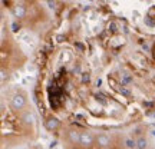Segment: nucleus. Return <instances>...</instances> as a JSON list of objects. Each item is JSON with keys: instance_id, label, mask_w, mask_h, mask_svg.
Here are the masks:
<instances>
[{"instance_id": "20e7f679", "label": "nucleus", "mask_w": 155, "mask_h": 149, "mask_svg": "<svg viewBox=\"0 0 155 149\" xmlns=\"http://www.w3.org/2000/svg\"><path fill=\"white\" fill-rule=\"evenodd\" d=\"M20 40H22L23 43L30 44V46H35V43H36L35 37L30 33H22V34H20Z\"/></svg>"}, {"instance_id": "f257e3e1", "label": "nucleus", "mask_w": 155, "mask_h": 149, "mask_svg": "<svg viewBox=\"0 0 155 149\" xmlns=\"http://www.w3.org/2000/svg\"><path fill=\"white\" fill-rule=\"evenodd\" d=\"M25 105H26V99H25V96L22 93H16L12 98V106H13V109H22Z\"/></svg>"}, {"instance_id": "39448f33", "label": "nucleus", "mask_w": 155, "mask_h": 149, "mask_svg": "<svg viewBox=\"0 0 155 149\" xmlns=\"http://www.w3.org/2000/svg\"><path fill=\"white\" fill-rule=\"evenodd\" d=\"M96 141H98V145L102 146V148H106V146L111 145V139H109V136H106V135H99L96 138Z\"/></svg>"}, {"instance_id": "b1692460", "label": "nucleus", "mask_w": 155, "mask_h": 149, "mask_svg": "<svg viewBox=\"0 0 155 149\" xmlns=\"http://www.w3.org/2000/svg\"><path fill=\"white\" fill-rule=\"evenodd\" d=\"M63 39H65L63 36H58V42H63Z\"/></svg>"}, {"instance_id": "4be33fe9", "label": "nucleus", "mask_w": 155, "mask_h": 149, "mask_svg": "<svg viewBox=\"0 0 155 149\" xmlns=\"http://www.w3.org/2000/svg\"><path fill=\"white\" fill-rule=\"evenodd\" d=\"M101 85H102V79H98V80H96V86H101Z\"/></svg>"}, {"instance_id": "5701e85b", "label": "nucleus", "mask_w": 155, "mask_h": 149, "mask_svg": "<svg viewBox=\"0 0 155 149\" xmlns=\"http://www.w3.org/2000/svg\"><path fill=\"white\" fill-rule=\"evenodd\" d=\"M148 116H150V118H155V111L154 112H150V113H148Z\"/></svg>"}, {"instance_id": "393cba45", "label": "nucleus", "mask_w": 155, "mask_h": 149, "mask_svg": "<svg viewBox=\"0 0 155 149\" xmlns=\"http://www.w3.org/2000/svg\"><path fill=\"white\" fill-rule=\"evenodd\" d=\"M152 136H154V138H155V131H152Z\"/></svg>"}, {"instance_id": "9b49d317", "label": "nucleus", "mask_w": 155, "mask_h": 149, "mask_svg": "<svg viewBox=\"0 0 155 149\" xmlns=\"http://www.w3.org/2000/svg\"><path fill=\"white\" fill-rule=\"evenodd\" d=\"M132 82V76L131 75H128V73H125V75H122V85H128V83Z\"/></svg>"}, {"instance_id": "423d86ee", "label": "nucleus", "mask_w": 155, "mask_h": 149, "mask_svg": "<svg viewBox=\"0 0 155 149\" xmlns=\"http://www.w3.org/2000/svg\"><path fill=\"white\" fill-rule=\"evenodd\" d=\"M23 122H25V123H29V125H33L35 122H36V115H35L33 112H26V113L23 115Z\"/></svg>"}, {"instance_id": "7ed1b4c3", "label": "nucleus", "mask_w": 155, "mask_h": 149, "mask_svg": "<svg viewBox=\"0 0 155 149\" xmlns=\"http://www.w3.org/2000/svg\"><path fill=\"white\" fill-rule=\"evenodd\" d=\"M81 144H82L83 146H89V145H92L94 144V136H92L91 133H88V132L81 133Z\"/></svg>"}, {"instance_id": "f3484780", "label": "nucleus", "mask_w": 155, "mask_h": 149, "mask_svg": "<svg viewBox=\"0 0 155 149\" xmlns=\"http://www.w3.org/2000/svg\"><path fill=\"white\" fill-rule=\"evenodd\" d=\"M12 30H13L15 33H17V30H19V24H17L16 22H15V23H12Z\"/></svg>"}, {"instance_id": "ddd939ff", "label": "nucleus", "mask_w": 155, "mask_h": 149, "mask_svg": "<svg viewBox=\"0 0 155 149\" xmlns=\"http://www.w3.org/2000/svg\"><path fill=\"white\" fill-rule=\"evenodd\" d=\"M144 23L147 24V26H150V28H154V26H155V22L152 20V19H151V17H145V19H144Z\"/></svg>"}, {"instance_id": "0eeeda50", "label": "nucleus", "mask_w": 155, "mask_h": 149, "mask_svg": "<svg viewBox=\"0 0 155 149\" xmlns=\"http://www.w3.org/2000/svg\"><path fill=\"white\" fill-rule=\"evenodd\" d=\"M25 15H26V10H25V7H23V6H16V7L13 9V16L15 17L22 19V17H25Z\"/></svg>"}, {"instance_id": "2eb2a0df", "label": "nucleus", "mask_w": 155, "mask_h": 149, "mask_svg": "<svg viewBox=\"0 0 155 149\" xmlns=\"http://www.w3.org/2000/svg\"><path fill=\"white\" fill-rule=\"evenodd\" d=\"M119 92H121L124 96H131V90H129V89H127V88H124V86L119 89Z\"/></svg>"}, {"instance_id": "6e6552de", "label": "nucleus", "mask_w": 155, "mask_h": 149, "mask_svg": "<svg viewBox=\"0 0 155 149\" xmlns=\"http://www.w3.org/2000/svg\"><path fill=\"white\" fill-rule=\"evenodd\" d=\"M125 146L128 149H135V148H138V144H137V141L128 138V139H125Z\"/></svg>"}, {"instance_id": "1a4fd4ad", "label": "nucleus", "mask_w": 155, "mask_h": 149, "mask_svg": "<svg viewBox=\"0 0 155 149\" xmlns=\"http://www.w3.org/2000/svg\"><path fill=\"white\" fill-rule=\"evenodd\" d=\"M69 136H71V141L75 142V144H81V133L78 132H69Z\"/></svg>"}, {"instance_id": "9d476101", "label": "nucleus", "mask_w": 155, "mask_h": 149, "mask_svg": "<svg viewBox=\"0 0 155 149\" xmlns=\"http://www.w3.org/2000/svg\"><path fill=\"white\" fill-rule=\"evenodd\" d=\"M137 144H138V149H147V146H148V141L145 138H139L138 141H137Z\"/></svg>"}, {"instance_id": "412c9836", "label": "nucleus", "mask_w": 155, "mask_h": 149, "mask_svg": "<svg viewBox=\"0 0 155 149\" xmlns=\"http://www.w3.org/2000/svg\"><path fill=\"white\" fill-rule=\"evenodd\" d=\"M76 47H78L79 50H85V46H83L82 43H76Z\"/></svg>"}, {"instance_id": "4468645a", "label": "nucleus", "mask_w": 155, "mask_h": 149, "mask_svg": "<svg viewBox=\"0 0 155 149\" xmlns=\"http://www.w3.org/2000/svg\"><path fill=\"white\" fill-rule=\"evenodd\" d=\"M91 82V75L89 73H82V83H89Z\"/></svg>"}, {"instance_id": "f03ea898", "label": "nucleus", "mask_w": 155, "mask_h": 149, "mask_svg": "<svg viewBox=\"0 0 155 149\" xmlns=\"http://www.w3.org/2000/svg\"><path fill=\"white\" fill-rule=\"evenodd\" d=\"M59 125H61V121H59L58 118H55V116H52V118H49V119L46 121V128H48L49 131H55V129H58Z\"/></svg>"}, {"instance_id": "dca6fc26", "label": "nucleus", "mask_w": 155, "mask_h": 149, "mask_svg": "<svg viewBox=\"0 0 155 149\" xmlns=\"http://www.w3.org/2000/svg\"><path fill=\"white\" fill-rule=\"evenodd\" d=\"M6 76H7V72H6V69L2 67V70H0V79H2V82L6 79Z\"/></svg>"}, {"instance_id": "f8f14e48", "label": "nucleus", "mask_w": 155, "mask_h": 149, "mask_svg": "<svg viewBox=\"0 0 155 149\" xmlns=\"http://www.w3.org/2000/svg\"><path fill=\"white\" fill-rule=\"evenodd\" d=\"M95 98H96V100L99 102L101 105H106V103H108V102H106V99H105V96H104V95H102V93L95 95Z\"/></svg>"}, {"instance_id": "a211bd4d", "label": "nucleus", "mask_w": 155, "mask_h": 149, "mask_svg": "<svg viewBox=\"0 0 155 149\" xmlns=\"http://www.w3.org/2000/svg\"><path fill=\"white\" fill-rule=\"evenodd\" d=\"M48 6H49V9H55L56 3H55V2H48Z\"/></svg>"}, {"instance_id": "aec40b11", "label": "nucleus", "mask_w": 155, "mask_h": 149, "mask_svg": "<svg viewBox=\"0 0 155 149\" xmlns=\"http://www.w3.org/2000/svg\"><path fill=\"white\" fill-rule=\"evenodd\" d=\"M73 73H81V66H75V69H73ZM82 75V73H81Z\"/></svg>"}, {"instance_id": "6ab92c4d", "label": "nucleus", "mask_w": 155, "mask_h": 149, "mask_svg": "<svg viewBox=\"0 0 155 149\" xmlns=\"http://www.w3.org/2000/svg\"><path fill=\"white\" fill-rule=\"evenodd\" d=\"M109 30H111V32H115V30H116V24H115V23H111V24H109Z\"/></svg>"}]
</instances>
